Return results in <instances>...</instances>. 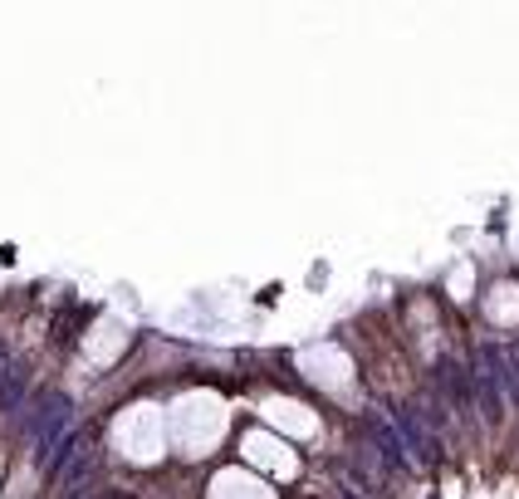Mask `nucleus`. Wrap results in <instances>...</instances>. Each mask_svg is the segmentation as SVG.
Instances as JSON below:
<instances>
[{
    "label": "nucleus",
    "mask_w": 519,
    "mask_h": 499,
    "mask_svg": "<svg viewBox=\"0 0 519 499\" xmlns=\"http://www.w3.org/2000/svg\"><path fill=\"white\" fill-rule=\"evenodd\" d=\"M88 465H93V456H88V451H79V456H74V460L64 465V485H74V480H84V475H88Z\"/></svg>",
    "instance_id": "nucleus-5"
},
{
    "label": "nucleus",
    "mask_w": 519,
    "mask_h": 499,
    "mask_svg": "<svg viewBox=\"0 0 519 499\" xmlns=\"http://www.w3.org/2000/svg\"><path fill=\"white\" fill-rule=\"evenodd\" d=\"M373 440L382 446V465H387V470H402V465H407V451L387 436V426H373Z\"/></svg>",
    "instance_id": "nucleus-4"
},
{
    "label": "nucleus",
    "mask_w": 519,
    "mask_h": 499,
    "mask_svg": "<svg viewBox=\"0 0 519 499\" xmlns=\"http://www.w3.org/2000/svg\"><path fill=\"white\" fill-rule=\"evenodd\" d=\"M20 392H25V362L10 358L6 367H0V407H15Z\"/></svg>",
    "instance_id": "nucleus-3"
},
{
    "label": "nucleus",
    "mask_w": 519,
    "mask_h": 499,
    "mask_svg": "<svg viewBox=\"0 0 519 499\" xmlns=\"http://www.w3.org/2000/svg\"><path fill=\"white\" fill-rule=\"evenodd\" d=\"M397 426H402V436H407V451H417L422 460H441V451L431 446V436H427V426H422L417 411H397Z\"/></svg>",
    "instance_id": "nucleus-2"
},
{
    "label": "nucleus",
    "mask_w": 519,
    "mask_h": 499,
    "mask_svg": "<svg viewBox=\"0 0 519 499\" xmlns=\"http://www.w3.org/2000/svg\"><path fill=\"white\" fill-rule=\"evenodd\" d=\"M69 411H74V407H69V397H49V402H44V411L30 421V436H35V440H49L55 431H64V426H69Z\"/></svg>",
    "instance_id": "nucleus-1"
}]
</instances>
